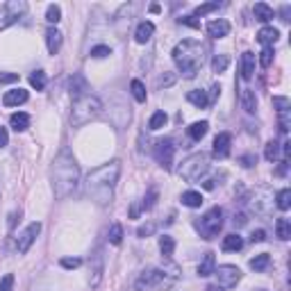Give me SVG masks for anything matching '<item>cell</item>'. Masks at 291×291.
Segmentation results:
<instances>
[{
  "mask_svg": "<svg viewBox=\"0 0 291 291\" xmlns=\"http://www.w3.org/2000/svg\"><path fill=\"white\" fill-rule=\"evenodd\" d=\"M25 9H28V5L23 3V0H9V3L3 5V21H0V28H7V25L16 23L21 14H25Z\"/></svg>",
  "mask_w": 291,
  "mask_h": 291,
  "instance_id": "cell-11",
  "label": "cell"
},
{
  "mask_svg": "<svg viewBox=\"0 0 291 291\" xmlns=\"http://www.w3.org/2000/svg\"><path fill=\"white\" fill-rule=\"evenodd\" d=\"M130 91H132V96H134L137 103H146L148 93H146V87H144V82L141 80H132L130 82Z\"/></svg>",
  "mask_w": 291,
  "mask_h": 291,
  "instance_id": "cell-32",
  "label": "cell"
},
{
  "mask_svg": "<svg viewBox=\"0 0 291 291\" xmlns=\"http://www.w3.org/2000/svg\"><path fill=\"white\" fill-rule=\"evenodd\" d=\"M62 268H68V271H71V268H80L82 266V259L80 257H62Z\"/></svg>",
  "mask_w": 291,
  "mask_h": 291,
  "instance_id": "cell-44",
  "label": "cell"
},
{
  "mask_svg": "<svg viewBox=\"0 0 291 291\" xmlns=\"http://www.w3.org/2000/svg\"><path fill=\"white\" fill-rule=\"evenodd\" d=\"M264 157H266V162H275L280 157V144H275V141H268L266 148H264Z\"/></svg>",
  "mask_w": 291,
  "mask_h": 291,
  "instance_id": "cell-41",
  "label": "cell"
},
{
  "mask_svg": "<svg viewBox=\"0 0 291 291\" xmlns=\"http://www.w3.org/2000/svg\"><path fill=\"white\" fill-rule=\"evenodd\" d=\"M273 105L278 107V112H289V109H291V100L284 98V96H275L273 98Z\"/></svg>",
  "mask_w": 291,
  "mask_h": 291,
  "instance_id": "cell-46",
  "label": "cell"
},
{
  "mask_svg": "<svg viewBox=\"0 0 291 291\" xmlns=\"http://www.w3.org/2000/svg\"><path fill=\"white\" fill-rule=\"evenodd\" d=\"M205 200H203V193L200 191H184L182 193V205H187V207H191V209H196V207H200Z\"/></svg>",
  "mask_w": 291,
  "mask_h": 291,
  "instance_id": "cell-30",
  "label": "cell"
},
{
  "mask_svg": "<svg viewBox=\"0 0 291 291\" xmlns=\"http://www.w3.org/2000/svg\"><path fill=\"white\" fill-rule=\"evenodd\" d=\"M7 141H9L7 130H5V128H0V148H5V146H7Z\"/></svg>",
  "mask_w": 291,
  "mask_h": 291,
  "instance_id": "cell-56",
  "label": "cell"
},
{
  "mask_svg": "<svg viewBox=\"0 0 291 291\" xmlns=\"http://www.w3.org/2000/svg\"><path fill=\"white\" fill-rule=\"evenodd\" d=\"M214 275H216V287H221V289L237 287L241 280V271L235 264H223V266L214 268Z\"/></svg>",
  "mask_w": 291,
  "mask_h": 291,
  "instance_id": "cell-8",
  "label": "cell"
},
{
  "mask_svg": "<svg viewBox=\"0 0 291 291\" xmlns=\"http://www.w3.org/2000/svg\"><path fill=\"white\" fill-rule=\"evenodd\" d=\"M173 62L176 66L180 68L184 77H196L198 71L203 68V62H205V46L200 41H193V39H182L176 44V48L171 52Z\"/></svg>",
  "mask_w": 291,
  "mask_h": 291,
  "instance_id": "cell-3",
  "label": "cell"
},
{
  "mask_svg": "<svg viewBox=\"0 0 291 291\" xmlns=\"http://www.w3.org/2000/svg\"><path fill=\"white\" fill-rule=\"evenodd\" d=\"M0 82H3V84L18 82V73H0Z\"/></svg>",
  "mask_w": 291,
  "mask_h": 291,
  "instance_id": "cell-53",
  "label": "cell"
},
{
  "mask_svg": "<svg viewBox=\"0 0 291 291\" xmlns=\"http://www.w3.org/2000/svg\"><path fill=\"white\" fill-rule=\"evenodd\" d=\"M207 130H209V123H207V121H198V123H191V125H189V137H191L193 141H200L205 134H207Z\"/></svg>",
  "mask_w": 291,
  "mask_h": 291,
  "instance_id": "cell-28",
  "label": "cell"
},
{
  "mask_svg": "<svg viewBox=\"0 0 291 291\" xmlns=\"http://www.w3.org/2000/svg\"><path fill=\"white\" fill-rule=\"evenodd\" d=\"M227 66H230V57L227 55H214V60H211V71L214 73H225Z\"/></svg>",
  "mask_w": 291,
  "mask_h": 291,
  "instance_id": "cell-36",
  "label": "cell"
},
{
  "mask_svg": "<svg viewBox=\"0 0 291 291\" xmlns=\"http://www.w3.org/2000/svg\"><path fill=\"white\" fill-rule=\"evenodd\" d=\"M271 266V255H266V253H262V255H255L250 259V268L255 273H262V271H266V268Z\"/></svg>",
  "mask_w": 291,
  "mask_h": 291,
  "instance_id": "cell-29",
  "label": "cell"
},
{
  "mask_svg": "<svg viewBox=\"0 0 291 291\" xmlns=\"http://www.w3.org/2000/svg\"><path fill=\"white\" fill-rule=\"evenodd\" d=\"M207 34L211 39H223V36L230 34V23L225 18H216L207 23Z\"/></svg>",
  "mask_w": 291,
  "mask_h": 291,
  "instance_id": "cell-16",
  "label": "cell"
},
{
  "mask_svg": "<svg viewBox=\"0 0 291 291\" xmlns=\"http://www.w3.org/2000/svg\"><path fill=\"white\" fill-rule=\"evenodd\" d=\"M250 241H253V243H262V241H266V232H264V230H255V232L250 235Z\"/></svg>",
  "mask_w": 291,
  "mask_h": 291,
  "instance_id": "cell-54",
  "label": "cell"
},
{
  "mask_svg": "<svg viewBox=\"0 0 291 291\" xmlns=\"http://www.w3.org/2000/svg\"><path fill=\"white\" fill-rule=\"evenodd\" d=\"M275 235H278L282 241L289 239V237H291V223H289V219H278V221H275Z\"/></svg>",
  "mask_w": 291,
  "mask_h": 291,
  "instance_id": "cell-33",
  "label": "cell"
},
{
  "mask_svg": "<svg viewBox=\"0 0 291 291\" xmlns=\"http://www.w3.org/2000/svg\"><path fill=\"white\" fill-rule=\"evenodd\" d=\"M173 155H176V144H173V139H160L155 144V160L160 162V166L164 171H171Z\"/></svg>",
  "mask_w": 291,
  "mask_h": 291,
  "instance_id": "cell-10",
  "label": "cell"
},
{
  "mask_svg": "<svg viewBox=\"0 0 291 291\" xmlns=\"http://www.w3.org/2000/svg\"><path fill=\"white\" fill-rule=\"evenodd\" d=\"M221 227H223V209L216 205V207H211L207 214L200 219L198 230H200V235H203V239H214L221 232Z\"/></svg>",
  "mask_w": 291,
  "mask_h": 291,
  "instance_id": "cell-7",
  "label": "cell"
},
{
  "mask_svg": "<svg viewBox=\"0 0 291 291\" xmlns=\"http://www.w3.org/2000/svg\"><path fill=\"white\" fill-rule=\"evenodd\" d=\"M80 184V166L73 160L71 150H62L52 162V191L57 200H64L77 191Z\"/></svg>",
  "mask_w": 291,
  "mask_h": 291,
  "instance_id": "cell-2",
  "label": "cell"
},
{
  "mask_svg": "<svg viewBox=\"0 0 291 291\" xmlns=\"http://www.w3.org/2000/svg\"><path fill=\"white\" fill-rule=\"evenodd\" d=\"M12 287H14V275L7 273L3 280H0V291H12Z\"/></svg>",
  "mask_w": 291,
  "mask_h": 291,
  "instance_id": "cell-49",
  "label": "cell"
},
{
  "mask_svg": "<svg viewBox=\"0 0 291 291\" xmlns=\"http://www.w3.org/2000/svg\"><path fill=\"white\" fill-rule=\"evenodd\" d=\"M253 14H255L257 21H262V23H268L275 14H273V7H268L266 3H255V7H253Z\"/></svg>",
  "mask_w": 291,
  "mask_h": 291,
  "instance_id": "cell-26",
  "label": "cell"
},
{
  "mask_svg": "<svg viewBox=\"0 0 291 291\" xmlns=\"http://www.w3.org/2000/svg\"><path fill=\"white\" fill-rule=\"evenodd\" d=\"M230 146H232V134L230 132H221L214 139V157L225 160V157L230 155Z\"/></svg>",
  "mask_w": 291,
  "mask_h": 291,
  "instance_id": "cell-14",
  "label": "cell"
},
{
  "mask_svg": "<svg viewBox=\"0 0 291 291\" xmlns=\"http://www.w3.org/2000/svg\"><path fill=\"white\" fill-rule=\"evenodd\" d=\"M30 93L25 91V89H12V91H7L3 96V105L5 107H18V105L28 103Z\"/></svg>",
  "mask_w": 291,
  "mask_h": 291,
  "instance_id": "cell-15",
  "label": "cell"
},
{
  "mask_svg": "<svg viewBox=\"0 0 291 291\" xmlns=\"http://www.w3.org/2000/svg\"><path fill=\"white\" fill-rule=\"evenodd\" d=\"M46 21L52 25H57L62 21V9L60 5H48V9H46Z\"/></svg>",
  "mask_w": 291,
  "mask_h": 291,
  "instance_id": "cell-38",
  "label": "cell"
},
{
  "mask_svg": "<svg viewBox=\"0 0 291 291\" xmlns=\"http://www.w3.org/2000/svg\"><path fill=\"white\" fill-rule=\"evenodd\" d=\"M68 89H71V96L77 100V98L87 96L89 84H87V80H84V75H80V73H73L71 82H68Z\"/></svg>",
  "mask_w": 291,
  "mask_h": 291,
  "instance_id": "cell-17",
  "label": "cell"
},
{
  "mask_svg": "<svg viewBox=\"0 0 291 291\" xmlns=\"http://www.w3.org/2000/svg\"><path fill=\"white\" fill-rule=\"evenodd\" d=\"M173 82H176V75L173 73H164L160 80H157V87H171Z\"/></svg>",
  "mask_w": 291,
  "mask_h": 291,
  "instance_id": "cell-50",
  "label": "cell"
},
{
  "mask_svg": "<svg viewBox=\"0 0 291 291\" xmlns=\"http://www.w3.org/2000/svg\"><path fill=\"white\" fill-rule=\"evenodd\" d=\"M103 273H105V257H103V250L96 248V253L91 255V275H89V284H91V287H98L100 280H103Z\"/></svg>",
  "mask_w": 291,
  "mask_h": 291,
  "instance_id": "cell-13",
  "label": "cell"
},
{
  "mask_svg": "<svg viewBox=\"0 0 291 291\" xmlns=\"http://www.w3.org/2000/svg\"><path fill=\"white\" fill-rule=\"evenodd\" d=\"M232 223H235L237 227H241V225H246V223H248V219H246V214H243V211H239V214H235V219H232Z\"/></svg>",
  "mask_w": 291,
  "mask_h": 291,
  "instance_id": "cell-55",
  "label": "cell"
},
{
  "mask_svg": "<svg viewBox=\"0 0 291 291\" xmlns=\"http://www.w3.org/2000/svg\"><path fill=\"white\" fill-rule=\"evenodd\" d=\"M273 57H275L273 46H266V48L259 52V66H262V68H268V66L273 64Z\"/></svg>",
  "mask_w": 291,
  "mask_h": 291,
  "instance_id": "cell-39",
  "label": "cell"
},
{
  "mask_svg": "<svg viewBox=\"0 0 291 291\" xmlns=\"http://www.w3.org/2000/svg\"><path fill=\"white\" fill-rule=\"evenodd\" d=\"M255 75V52H243L241 55V80H253Z\"/></svg>",
  "mask_w": 291,
  "mask_h": 291,
  "instance_id": "cell-19",
  "label": "cell"
},
{
  "mask_svg": "<svg viewBox=\"0 0 291 291\" xmlns=\"http://www.w3.org/2000/svg\"><path fill=\"white\" fill-rule=\"evenodd\" d=\"M241 105H243V109H246L248 114H255L257 112V96H255V91H253V89H243Z\"/></svg>",
  "mask_w": 291,
  "mask_h": 291,
  "instance_id": "cell-24",
  "label": "cell"
},
{
  "mask_svg": "<svg viewBox=\"0 0 291 291\" xmlns=\"http://www.w3.org/2000/svg\"><path fill=\"white\" fill-rule=\"evenodd\" d=\"M107 239H109V243H114V246H121V241H123V225L114 223L107 232Z\"/></svg>",
  "mask_w": 291,
  "mask_h": 291,
  "instance_id": "cell-37",
  "label": "cell"
},
{
  "mask_svg": "<svg viewBox=\"0 0 291 291\" xmlns=\"http://www.w3.org/2000/svg\"><path fill=\"white\" fill-rule=\"evenodd\" d=\"M214 9H219V3H207V5H198V7L193 9V18H198V16H205V14L214 12Z\"/></svg>",
  "mask_w": 291,
  "mask_h": 291,
  "instance_id": "cell-43",
  "label": "cell"
},
{
  "mask_svg": "<svg viewBox=\"0 0 291 291\" xmlns=\"http://www.w3.org/2000/svg\"><path fill=\"white\" fill-rule=\"evenodd\" d=\"M62 41H64V36L57 28H48L46 30V44H48V52L50 55H57L62 48Z\"/></svg>",
  "mask_w": 291,
  "mask_h": 291,
  "instance_id": "cell-20",
  "label": "cell"
},
{
  "mask_svg": "<svg viewBox=\"0 0 291 291\" xmlns=\"http://www.w3.org/2000/svg\"><path fill=\"white\" fill-rule=\"evenodd\" d=\"M166 121H168V116L164 109H160V112H155L150 116V121H148V128L150 130H162L164 125H166Z\"/></svg>",
  "mask_w": 291,
  "mask_h": 291,
  "instance_id": "cell-34",
  "label": "cell"
},
{
  "mask_svg": "<svg viewBox=\"0 0 291 291\" xmlns=\"http://www.w3.org/2000/svg\"><path fill=\"white\" fill-rule=\"evenodd\" d=\"M9 125H12L16 132H23V130H28L30 128V116L25 114V112H16V114H12L9 116Z\"/></svg>",
  "mask_w": 291,
  "mask_h": 291,
  "instance_id": "cell-25",
  "label": "cell"
},
{
  "mask_svg": "<svg viewBox=\"0 0 291 291\" xmlns=\"http://www.w3.org/2000/svg\"><path fill=\"white\" fill-rule=\"evenodd\" d=\"M41 232V223L39 221H34V223H30L28 227H25L23 232H21V237L16 239V250L21 253V255H25V253L32 248V243L36 241V237H39Z\"/></svg>",
  "mask_w": 291,
  "mask_h": 291,
  "instance_id": "cell-12",
  "label": "cell"
},
{
  "mask_svg": "<svg viewBox=\"0 0 291 291\" xmlns=\"http://www.w3.org/2000/svg\"><path fill=\"white\" fill-rule=\"evenodd\" d=\"M282 21H289V5L282 7Z\"/></svg>",
  "mask_w": 291,
  "mask_h": 291,
  "instance_id": "cell-59",
  "label": "cell"
},
{
  "mask_svg": "<svg viewBox=\"0 0 291 291\" xmlns=\"http://www.w3.org/2000/svg\"><path fill=\"white\" fill-rule=\"evenodd\" d=\"M257 291H264V289H257Z\"/></svg>",
  "mask_w": 291,
  "mask_h": 291,
  "instance_id": "cell-60",
  "label": "cell"
},
{
  "mask_svg": "<svg viewBox=\"0 0 291 291\" xmlns=\"http://www.w3.org/2000/svg\"><path fill=\"white\" fill-rule=\"evenodd\" d=\"M239 164H241L243 168H253L257 164V155H253V152H250V155H241L239 157Z\"/></svg>",
  "mask_w": 291,
  "mask_h": 291,
  "instance_id": "cell-48",
  "label": "cell"
},
{
  "mask_svg": "<svg viewBox=\"0 0 291 291\" xmlns=\"http://www.w3.org/2000/svg\"><path fill=\"white\" fill-rule=\"evenodd\" d=\"M219 96H221V87H219V84H214V87H211V98H209V103H211L214 98H219Z\"/></svg>",
  "mask_w": 291,
  "mask_h": 291,
  "instance_id": "cell-57",
  "label": "cell"
},
{
  "mask_svg": "<svg viewBox=\"0 0 291 291\" xmlns=\"http://www.w3.org/2000/svg\"><path fill=\"white\" fill-rule=\"evenodd\" d=\"M30 84H32L36 91H44L46 89V73L44 71H34L32 75H30Z\"/></svg>",
  "mask_w": 291,
  "mask_h": 291,
  "instance_id": "cell-40",
  "label": "cell"
},
{
  "mask_svg": "<svg viewBox=\"0 0 291 291\" xmlns=\"http://www.w3.org/2000/svg\"><path fill=\"white\" fill-rule=\"evenodd\" d=\"M221 248H223L225 253H237V250H241L243 248V239L239 235H227V237H223Z\"/></svg>",
  "mask_w": 291,
  "mask_h": 291,
  "instance_id": "cell-27",
  "label": "cell"
},
{
  "mask_svg": "<svg viewBox=\"0 0 291 291\" xmlns=\"http://www.w3.org/2000/svg\"><path fill=\"white\" fill-rule=\"evenodd\" d=\"M275 207L287 211L291 207V189H280L278 193H275Z\"/></svg>",
  "mask_w": 291,
  "mask_h": 291,
  "instance_id": "cell-31",
  "label": "cell"
},
{
  "mask_svg": "<svg viewBox=\"0 0 291 291\" xmlns=\"http://www.w3.org/2000/svg\"><path fill=\"white\" fill-rule=\"evenodd\" d=\"M278 128L282 134H287L291 128V112H278Z\"/></svg>",
  "mask_w": 291,
  "mask_h": 291,
  "instance_id": "cell-42",
  "label": "cell"
},
{
  "mask_svg": "<svg viewBox=\"0 0 291 291\" xmlns=\"http://www.w3.org/2000/svg\"><path fill=\"white\" fill-rule=\"evenodd\" d=\"M16 219H18V214H16V211H14V214L9 216V230H12V227L16 225Z\"/></svg>",
  "mask_w": 291,
  "mask_h": 291,
  "instance_id": "cell-58",
  "label": "cell"
},
{
  "mask_svg": "<svg viewBox=\"0 0 291 291\" xmlns=\"http://www.w3.org/2000/svg\"><path fill=\"white\" fill-rule=\"evenodd\" d=\"M182 25H189V28H193V30H200V21L198 18H193V16H182V18H178Z\"/></svg>",
  "mask_w": 291,
  "mask_h": 291,
  "instance_id": "cell-51",
  "label": "cell"
},
{
  "mask_svg": "<svg viewBox=\"0 0 291 291\" xmlns=\"http://www.w3.org/2000/svg\"><path fill=\"white\" fill-rule=\"evenodd\" d=\"M214 268H216V259H214V253H205L203 262L198 264V275H200V278H207V275H211V273H214Z\"/></svg>",
  "mask_w": 291,
  "mask_h": 291,
  "instance_id": "cell-22",
  "label": "cell"
},
{
  "mask_svg": "<svg viewBox=\"0 0 291 291\" xmlns=\"http://www.w3.org/2000/svg\"><path fill=\"white\" fill-rule=\"evenodd\" d=\"M207 168H209V157L205 152H193V155H189L187 160L180 164L178 173L187 182H196V180H200L207 173Z\"/></svg>",
  "mask_w": 291,
  "mask_h": 291,
  "instance_id": "cell-6",
  "label": "cell"
},
{
  "mask_svg": "<svg viewBox=\"0 0 291 291\" xmlns=\"http://www.w3.org/2000/svg\"><path fill=\"white\" fill-rule=\"evenodd\" d=\"M155 203H157V189H150L148 196L144 198V209H152L155 207Z\"/></svg>",
  "mask_w": 291,
  "mask_h": 291,
  "instance_id": "cell-47",
  "label": "cell"
},
{
  "mask_svg": "<svg viewBox=\"0 0 291 291\" xmlns=\"http://www.w3.org/2000/svg\"><path fill=\"white\" fill-rule=\"evenodd\" d=\"M273 207H275V196H273L271 189H266V187L257 189L255 196H253V200H250V209L255 211V214L268 216L273 211Z\"/></svg>",
  "mask_w": 291,
  "mask_h": 291,
  "instance_id": "cell-9",
  "label": "cell"
},
{
  "mask_svg": "<svg viewBox=\"0 0 291 291\" xmlns=\"http://www.w3.org/2000/svg\"><path fill=\"white\" fill-rule=\"evenodd\" d=\"M152 34H155V25H152L150 21H144V23H139V25H137L134 39H137V44H148Z\"/></svg>",
  "mask_w": 291,
  "mask_h": 291,
  "instance_id": "cell-21",
  "label": "cell"
},
{
  "mask_svg": "<svg viewBox=\"0 0 291 291\" xmlns=\"http://www.w3.org/2000/svg\"><path fill=\"white\" fill-rule=\"evenodd\" d=\"M278 39H280V30L273 28V25H264V28L257 32V41L264 46V48H266V46H273Z\"/></svg>",
  "mask_w": 291,
  "mask_h": 291,
  "instance_id": "cell-18",
  "label": "cell"
},
{
  "mask_svg": "<svg viewBox=\"0 0 291 291\" xmlns=\"http://www.w3.org/2000/svg\"><path fill=\"white\" fill-rule=\"evenodd\" d=\"M155 223H146V225H141L139 227V230H137V235H139V237H150L152 235V232H155Z\"/></svg>",
  "mask_w": 291,
  "mask_h": 291,
  "instance_id": "cell-52",
  "label": "cell"
},
{
  "mask_svg": "<svg viewBox=\"0 0 291 291\" xmlns=\"http://www.w3.org/2000/svg\"><path fill=\"white\" fill-rule=\"evenodd\" d=\"M187 100L191 105H196L198 109H205L209 105V98H207V93H205L203 89H193V91H189L187 93Z\"/></svg>",
  "mask_w": 291,
  "mask_h": 291,
  "instance_id": "cell-23",
  "label": "cell"
},
{
  "mask_svg": "<svg viewBox=\"0 0 291 291\" xmlns=\"http://www.w3.org/2000/svg\"><path fill=\"white\" fill-rule=\"evenodd\" d=\"M180 280V266L168 264L166 268H148L137 278V291H150V289H171Z\"/></svg>",
  "mask_w": 291,
  "mask_h": 291,
  "instance_id": "cell-4",
  "label": "cell"
},
{
  "mask_svg": "<svg viewBox=\"0 0 291 291\" xmlns=\"http://www.w3.org/2000/svg\"><path fill=\"white\" fill-rule=\"evenodd\" d=\"M121 176V162L112 160L109 164H103L96 171H91L87 176V184H84V191L100 207H107L114 198V187L119 182Z\"/></svg>",
  "mask_w": 291,
  "mask_h": 291,
  "instance_id": "cell-1",
  "label": "cell"
},
{
  "mask_svg": "<svg viewBox=\"0 0 291 291\" xmlns=\"http://www.w3.org/2000/svg\"><path fill=\"white\" fill-rule=\"evenodd\" d=\"M160 250H162V255L168 259V257L173 255V250H176V239H173V237H168V235L160 237Z\"/></svg>",
  "mask_w": 291,
  "mask_h": 291,
  "instance_id": "cell-35",
  "label": "cell"
},
{
  "mask_svg": "<svg viewBox=\"0 0 291 291\" xmlns=\"http://www.w3.org/2000/svg\"><path fill=\"white\" fill-rule=\"evenodd\" d=\"M91 57H96V60H103V57H109L112 55V48L109 46H96V48H91V52H89Z\"/></svg>",
  "mask_w": 291,
  "mask_h": 291,
  "instance_id": "cell-45",
  "label": "cell"
},
{
  "mask_svg": "<svg viewBox=\"0 0 291 291\" xmlns=\"http://www.w3.org/2000/svg\"><path fill=\"white\" fill-rule=\"evenodd\" d=\"M100 114H103V100H100L98 96L87 93V96L77 98L75 103H73L71 123H73V128H82V125L96 121Z\"/></svg>",
  "mask_w": 291,
  "mask_h": 291,
  "instance_id": "cell-5",
  "label": "cell"
}]
</instances>
